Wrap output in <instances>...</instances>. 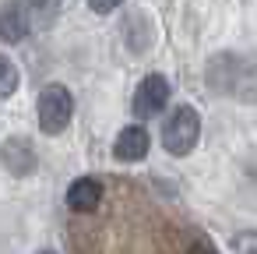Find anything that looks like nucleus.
Segmentation results:
<instances>
[{
    "instance_id": "nucleus-10",
    "label": "nucleus",
    "mask_w": 257,
    "mask_h": 254,
    "mask_svg": "<svg viewBox=\"0 0 257 254\" xmlns=\"http://www.w3.org/2000/svg\"><path fill=\"white\" fill-rule=\"evenodd\" d=\"M60 4H64V0H29V11L39 18V25H50L60 15Z\"/></svg>"
},
{
    "instance_id": "nucleus-8",
    "label": "nucleus",
    "mask_w": 257,
    "mask_h": 254,
    "mask_svg": "<svg viewBox=\"0 0 257 254\" xmlns=\"http://www.w3.org/2000/svg\"><path fill=\"white\" fill-rule=\"evenodd\" d=\"M99 201H102V184L92 177H78L67 187V208L71 212H95Z\"/></svg>"
},
{
    "instance_id": "nucleus-9",
    "label": "nucleus",
    "mask_w": 257,
    "mask_h": 254,
    "mask_svg": "<svg viewBox=\"0 0 257 254\" xmlns=\"http://www.w3.org/2000/svg\"><path fill=\"white\" fill-rule=\"evenodd\" d=\"M18 85H22V71H18V64H15L11 57L0 53V99H11V96L18 92Z\"/></svg>"
},
{
    "instance_id": "nucleus-1",
    "label": "nucleus",
    "mask_w": 257,
    "mask_h": 254,
    "mask_svg": "<svg viewBox=\"0 0 257 254\" xmlns=\"http://www.w3.org/2000/svg\"><path fill=\"white\" fill-rule=\"evenodd\" d=\"M208 89L239 103H257V57L239 53H215L208 60Z\"/></svg>"
},
{
    "instance_id": "nucleus-3",
    "label": "nucleus",
    "mask_w": 257,
    "mask_h": 254,
    "mask_svg": "<svg viewBox=\"0 0 257 254\" xmlns=\"http://www.w3.org/2000/svg\"><path fill=\"white\" fill-rule=\"evenodd\" d=\"M36 117H39V131L46 138H57L67 131L71 117H74V99L67 92V85L53 81L39 92V103H36Z\"/></svg>"
},
{
    "instance_id": "nucleus-5",
    "label": "nucleus",
    "mask_w": 257,
    "mask_h": 254,
    "mask_svg": "<svg viewBox=\"0 0 257 254\" xmlns=\"http://www.w3.org/2000/svg\"><path fill=\"white\" fill-rule=\"evenodd\" d=\"M148 148H152V138H148V131H145L141 124L123 127V131L116 134V141H113V155H116L120 162H141V159L148 155Z\"/></svg>"
},
{
    "instance_id": "nucleus-13",
    "label": "nucleus",
    "mask_w": 257,
    "mask_h": 254,
    "mask_svg": "<svg viewBox=\"0 0 257 254\" xmlns=\"http://www.w3.org/2000/svg\"><path fill=\"white\" fill-rule=\"evenodd\" d=\"M43 254H57V250H43Z\"/></svg>"
},
{
    "instance_id": "nucleus-7",
    "label": "nucleus",
    "mask_w": 257,
    "mask_h": 254,
    "mask_svg": "<svg viewBox=\"0 0 257 254\" xmlns=\"http://www.w3.org/2000/svg\"><path fill=\"white\" fill-rule=\"evenodd\" d=\"M29 36V15H25V4L18 0H4L0 4V39L4 43H22Z\"/></svg>"
},
{
    "instance_id": "nucleus-6",
    "label": "nucleus",
    "mask_w": 257,
    "mask_h": 254,
    "mask_svg": "<svg viewBox=\"0 0 257 254\" xmlns=\"http://www.w3.org/2000/svg\"><path fill=\"white\" fill-rule=\"evenodd\" d=\"M0 162H4V170L15 173V177H29V173L36 170L32 141H25V138H8L4 145H0Z\"/></svg>"
},
{
    "instance_id": "nucleus-2",
    "label": "nucleus",
    "mask_w": 257,
    "mask_h": 254,
    "mask_svg": "<svg viewBox=\"0 0 257 254\" xmlns=\"http://www.w3.org/2000/svg\"><path fill=\"white\" fill-rule=\"evenodd\" d=\"M201 141V117L194 106H176L162 124V148L176 159L190 155Z\"/></svg>"
},
{
    "instance_id": "nucleus-4",
    "label": "nucleus",
    "mask_w": 257,
    "mask_h": 254,
    "mask_svg": "<svg viewBox=\"0 0 257 254\" xmlns=\"http://www.w3.org/2000/svg\"><path fill=\"white\" fill-rule=\"evenodd\" d=\"M169 81L162 78V74H148V78H141V85H138V92H134V117H141V120H148V117H159L162 110H166V103H169Z\"/></svg>"
},
{
    "instance_id": "nucleus-11",
    "label": "nucleus",
    "mask_w": 257,
    "mask_h": 254,
    "mask_svg": "<svg viewBox=\"0 0 257 254\" xmlns=\"http://www.w3.org/2000/svg\"><path fill=\"white\" fill-rule=\"evenodd\" d=\"M120 4H123V0H88V8H92L95 15H113Z\"/></svg>"
},
{
    "instance_id": "nucleus-12",
    "label": "nucleus",
    "mask_w": 257,
    "mask_h": 254,
    "mask_svg": "<svg viewBox=\"0 0 257 254\" xmlns=\"http://www.w3.org/2000/svg\"><path fill=\"white\" fill-rule=\"evenodd\" d=\"M187 254H218V250H215L211 243H204V240H197V243H190V247H187Z\"/></svg>"
}]
</instances>
